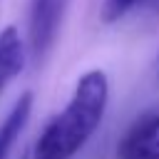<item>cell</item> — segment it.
I'll list each match as a JSON object with an SVG mask.
<instances>
[{"label":"cell","instance_id":"obj_1","mask_svg":"<svg viewBox=\"0 0 159 159\" xmlns=\"http://www.w3.org/2000/svg\"><path fill=\"white\" fill-rule=\"evenodd\" d=\"M109 102V80L104 70L80 75L70 102L40 132L32 159H72L99 129Z\"/></svg>","mask_w":159,"mask_h":159},{"label":"cell","instance_id":"obj_5","mask_svg":"<svg viewBox=\"0 0 159 159\" xmlns=\"http://www.w3.org/2000/svg\"><path fill=\"white\" fill-rule=\"evenodd\" d=\"M30 112H32V92L25 89L15 99V104L10 107V112L5 114V119L0 122V159H7L10 149L15 147V142L20 139V134L25 132Z\"/></svg>","mask_w":159,"mask_h":159},{"label":"cell","instance_id":"obj_2","mask_svg":"<svg viewBox=\"0 0 159 159\" xmlns=\"http://www.w3.org/2000/svg\"><path fill=\"white\" fill-rule=\"evenodd\" d=\"M72 0H30L27 2V60L40 67L52 52L62 22L67 17Z\"/></svg>","mask_w":159,"mask_h":159},{"label":"cell","instance_id":"obj_4","mask_svg":"<svg viewBox=\"0 0 159 159\" xmlns=\"http://www.w3.org/2000/svg\"><path fill=\"white\" fill-rule=\"evenodd\" d=\"M25 60H27L25 40L20 37L15 25H7L0 32V94L25 70Z\"/></svg>","mask_w":159,"mask_h":159},{"label":"cell","instance_id":"obj_3","mask_svg":"<svg viewBox=\"0 0 159 159\" xmlns=\"http://www.w3.org/2000/svg\"><path fill=\"white\" fill-rule=\"evenodd\" d=\"M117 159H159V109H144L132 119L114 147Z\"/></svg>","mask_w":159,"mask_h":159},{"label":"cell","instance_id":"obj_6","mask_svg":"<svg viewBox=\"0 0 159 159\" xmlns=\"http://www.w3.org/2000/svg\"><path fill=\"white\" fill-rule=\"evenodd\" d=\"M144 2H149V0H104L99 15H102L104 22H117V20H122L124 15H129L134 7L144 5Z\"/></svg>","mask_w":159,"mask_h":159},{"label":"cell","instance_id":"obj_7","mask_svg":"<svg viewBox=\"0 0 159 159\" xmlns=\"http://www.w3.org/2000/svg\"><path fill=\"white\" fill-rule=\"evenodd\" d=\"M157 77H159V65H157Z\"/></svg>","mask_w":159,"mask_h":159}]
</instances>
